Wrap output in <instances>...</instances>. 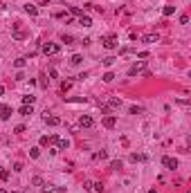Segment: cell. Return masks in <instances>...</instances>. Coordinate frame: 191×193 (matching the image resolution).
<instances>
[{
    "label": "cell",
    "mask_w": 191,
    "mask_h": 193,
    "mask_svg": "<svg viewBox=\"0 0 191 193\" xmlns=\"http://www.w3.org/2000/svg\"><path fill=\"white\" fill-rule=\"evenodd\" d=\"M40 52H43L45 56H54V54L61 52V45L59 43H43V45H40Z\"/></svg>",
    "instance_id": "1"
},
{
    "label": "cell",
    "mask_w": 191,
    "mask_h": 193,
    "mask_svg": "<svg viewBox=\"0 0 191 193\" xmlns=\"http://www.w3.org/2000/svg\"><path fill=\"white\" fill-rule=\"evenodd\" d=\"M101 43H104L106 50H115V47L119 45V38H117L115 34H108V36H104V38H101Z\"/></svg>",
    "instance_id": "2"
},
{
    "label": "cell",
    "mask_w": 191,
    "mask_h": 193,
    "mask_svg": "<svg viewBox=\"0 0 191 193\" xmlns=\"http://www.w3.org/2000/svg\"><path fill=\"white\" fill-rule=\"evenodd\" d=\"M162 166L169 168V171H176V168H178V159H176V157H169V155H166V157H162Z\"/></svg>",
    "instance_id": "3"
},
{
    "label": "cell",
    "mask_w": 191,
    "mask_h": 193,
    "mask_svg": "<svg viewBox=\"0 0 191 193\" xmlns=\"http://www.w3.org/2000/svg\"><path fill=\"white\" fill-rule=\"evenodd\" d=\"M79 126H81V128H92V126H95V119H92L90 115H81Z\"/></svg>",
    "instance_id": "4"
},
{
    "label": "cell",
    "mask_w": 191,
    "mask_h": 193,
    "mask_svg": "<svg viewBox=\"0 0 191 193\" xmlns=\"http://www.w3.org/2000/svg\"><path fill=\"white\" fill-rule=\"evenodd\" d=\"M144 67H146V61H140V63H135V65L128 70V74L135 76V74H140V72H144Z\"/></svg>",
    "instance_id": "5"
},
{
    "label": "cell",
    "mask_w": 191,
    "mask_h": 193,
    "mask_svg": "<svg viewBox=\"0 0 191 193\" xmlns=\"http://www.w3.org/2000/svg\"><path fill=\"white\" fill-rule=\"evenodd\" d=\"M45 124H47V126H59L61 117H59V115H45Z\"/></svg>",
    "instance_id": "6"
},
{
    "label": "cell",
    "mask_w": 191,
    "mask_h": 193,
    "mask_svg": "<svg viewBox=\"0 0 191 193\" xmlns=\"http://www.w3.org/2000/svg\"><path fill=\"white\" fill-rule=\"evenodd\" d=\"M9 117H11V106H0V119L7 121Z\"/></svg>",
    "instance_id": "7"
},
{
    "label": "cell",
    "mask_w": 191,
    "mask_h": 193,
    "mask_svg": "<svg viewBox=\"0 0 191 193\" xmlns=\"http://www.w3.org/2000/svg\"><path fill=\"white\" fill-rule=\"evenodd\" d=\"M101 124H104V126H106V128H115V124H117V119H115V117H112V115H106V117H104V121H101Z\"/></svg>",
    "instance_id": "8"
},
{
    "label": "cell",
    "mask_w": 191,
    "mask_h": 193,
    "mask_svg": "<svg viewBox=\"0 0 191 193\" xmlns=\"http://www.w3.org/2000/svg\"><path fill=\"white\" fill-rule=\"evenodd\" d=\"M56 146H59V151H68V148H70V139H61V137H56Z\"/></svg>",
    "instance_id": "9"
},
{
    "label": "cell",
    "mask_w": 191,
    "mask_h": 193,
    "mask_svg": "<svg viewBox=\"0 0 191 193\" xmlns=\"http://www.w3.org/2000/svg\"><path fill=\"white\" fill-rule=\"evenodd\" d=\"M79 25H81V27H92V20L88 18L86 14H81V16H79Z\"/></svg>",
    "instance_id": "10"
},
{
    "label": "cell",
    "mask_w": 191,
    "mask_h": 193,
    "mask_svg": "<svg viewBox=\"0 0 191 193\" xmlns=\"http://www.w3.org/2000/svg\"><path fill=\"white\" fill-rule=\"evenodd\" d=\"M106 108H121V99H117V96H110L108 99V106Z\"/></svg>",
    "instance_id": "11"
},
{
    "label": "cell",
    "mask_w": 191,
    "mask_h": 193,
    "mask_svg": "<svg viewBox=\"0 0 191 193\" xmlns=\"http://www.w3.org/2000/svg\"><path fill=\"white\" fill-rule=\"evenodd\" d=\"M142 41H144V43H148V45H151V43H157V41H160V36H157V34H146L144 38H142Z\"/></svg>",
    "instance_id": "12"
},
{
    "label": "cell",
    "mask_w": 191,
    "mask_h": 193,
    "mask_svg": "<svg viewBox=\"0 0 191 193\" xmlns=\"http://www.w3.org/2000/svg\"><path fill=\"white\" fill-rule=\"evenodd\" d=\"M50 142H56V135H52V137H47V135H43V137L38 139V144H40V146H47Z\"/></svg>",
    "instance_id": "13"
},
{
    "label": "cell",
    "mask_w": 191,
    "mask_h": 193,
    "mask_svg": "<svg viewBox=\"0 0 191 193\" xmlns=\"http://www.w3.org/2000/svg\"><path fill=\"white\" fill-rule=\"evenodd\" d=\"M20 115H23V117H29V115H34V106H23V108H20Z\"/></svg>",
    "instance_id": "14"
},
{
    "label": "cell",
    "mask_w": 191,
    "mask_h": 193,
    "mask_svg": "<svg viewBox=\"0 0 191 193\" xmlns=\"http://www.w3.org/2000/svg\"><path fill=\"white\" fill-rule=\"evenodd\" d=\"M146 155H142V153H131V162H144Z\"/></svg>",
    "instance_id": "15"
},
{
    "label": "cell",
    "mask_w": 191,
    "mask_h": 193,
    "mask_svg": "<svg viewBox=\"0 0 191 193\" xmlns=\"http://www.w3.org/2000/svg\"><path fill=\"white\" fill-rule=\"evenodd\" d=\"M34 101H36V96H32V94L23 96V106H34Z\"/></svg>",
    "instance_id": "16"
},
{
    "label": "cell",
    "mask_w": 191,
    "mask_h": 193,
    "mask_svg": "<svg viewBox=\"0 0 191 193\" xmlns=\"http://www.w3.org/2000/svg\"><path fill=\"white\" fill-rule=\"evenodd\" d=\"M25 11L29 16H36V14H38V7H36V5H25Z\"/></svg>",
    "instance_id": "17"
},
{
    "label": "cell",
    "mask_w": 191,
    "mask_h": 193,
    "mask_svg": "<svg viewBox=\"0 0 191 193\" xmlns=\"http://www.w3.org/2000/svg\"><path fill=\"white\" fill-rule=\"evenodd\" d=\"M25 63H27V58H25V56H18V58L14 61V65H16V67L20 70V67H25Z\"/></svg>",
    "instance_id": "18"
},
{
    "label": "cell",
    "mask_w": 191,
    "mask_h": 193,
    "mask_svg": "<svg viewBox=\"0 0 191 193\" xmlns=\"http://www.w3.org/2000/svg\"><path fill=\"white\" fill-rule=\"evenodd\" d=\"M81 61H83V58H81V54H74V56L70 58V65H79Z\"/></svg>",
    "instance_id": "19"
},
{
    "label": "cell",
    "mask_w": 191,
    "mask_h": 193,
    "mask_svg": "<svg viewBox=\"0 0 191 193\" xmlns=\"http://www.w3.org/2000/svg\"><path fill=\"white\" fill-rule=\"evenodd\" d=\"M110 168H112V171H119V168H121V159H112V162H110Z\"/></svg>",
    "instance_id": "20"
},
{
    "label": "cell",
    "mask_w": 191,
    "mask_h": 193,
    "mask_svg": "<svg viewBox=\"0 0 191 193\" xmlns=\"http://www.w3.org/2000/svg\"><path fill=\"white\" fill-rule=\"evenodd\" d=\"M101 79H104L106 83H110V81H115V74H112V72H106V74L101 76Z\"/></svg>",
    "instance_id": "21"
},
{
    "label": "cell",
    "mask_w": 191,
    "mask_h": 193,
    "mask_svg": "<svg viewBox=\"0 0 191 193\" xmlns=\"http://www.w3.org/2000/svg\"><path fill=\"white\" fill-rule=\"evenodd\" d=\"M115 61H117L115 56H106V58H104V65H106V67H110V65H112Z\"/></svg>",
    "instance_id": "22"
},
{
    "label": "cell",
    "mask_w": 191,
    "mask_h": 193,
    "mask_svg": "<svg viewBox=\"0 0 191 193\" xmlns=\"http://www.w3.org/2000/svg\"><path fill=\"white\" fill-rule=\"evenodd\" d=\"M61 41L65 43V45H70V43H72V41H74V38H72V36H70V34H61Z\"/></svg>",
    "instance_id": "23"
},
{
    "label": "cell",
    "mask_w": 191,
    "mask_h": 193,
    "mask_svg": "<svg viewBox=\"0 0 191 193\" xmlns=\"http://www.w3.org/2000/svg\"><path fill=\"white\" fill-rule=\"evenodd\" d=\"M173 11H176V7H171V5H166L164 9H162V14H164V16H171Z\"/></svg>",
    "instance_id": "24"
},
{
    "label": "cell",
    "mask_w": 191,
    "mask_h": 193,
    "mask_svg": "<svg viewBox=\"0 0 191 193\" xmlns=\"http://www.w3.org/2000/svg\"><path fill=\"white\" fill-rule=\"evenodd\" d=\"M38 155H40V148H29V157L32 159H36Z\"/></svg>",
    "instance_id": "25"
},
{
    "label": "cell",
    "mask_w": 191,
    "mask_h": 193,
    "mask_svg": "<svg viewBox=\"0 0 191 193\" xmlns=\"http://www.w3.org/2000/svg\"><path fill=\"white\" fill-rule=\"evenodd\" d=\"M70 14H72V16H76V18H79V16L83 14V9H79V7H70Z\"/></svg>",
    "instance_id": "26"
},
{
    "label": "cell",
    "mask_w": 191,
    "mask_h": 193,
    "mask_svg": "<svg viewBox=\"0 0 191 193\" xmlns=\"http://www.w3.org/2000/svg\"><path fill=\"white\" fill-rule=\"evenodd\" d=\"M70 88H72V81H63L61 83V92H68Z\"/></svg>",
    "instance_id": "27"
},
{
    "label": "cell",
    "mask_w": 191,
    "mask_h": 193,
    "mask_svg": "<svg viewBox=\"0 0 191 193\" xmlns=\"http://www.w3.org/2000/svg\"><path fill=\"white\" fill-rule=\"evenodd\" d=\"M14 38H16V41H23V38H25V31L16 29V31H14Z\"/></svg>",
    "instance_id": "28"
},
{
    "label": "cell",
    "mask_w": 191,
    "mask_h": 193,
    "mask_svg": "<svg viewBox=\"0 0 191 193\" xmlns=\"http://www.w3.org/2000/svg\"><path fill=\"white\" fill-rule=\"evenodd\" d=\"M106 155H108L106 151H99V153H95V159H106Z\"/></svg>",
    "instance_id": "29"
},
{
    "label": "cell",
    "mask_w": 191,
    "mask_h": 193,
    "mask_svg": "<svg viewBox=\"0 0 191 193\" xmlns=\"http://www.w3.org/2000/svg\"><path fill=\"white\" fill-rule=\"evenodd\" d=\"M32 184H34V186H43V180H40V178H38V175H36V178H34V180H32Z\"/></svg>",
    "instance_id": "30"
},
{
    "label": "cell",
    "mask_w": 191,
    "mask_h": 193,
    "mask_svg": "<svg viewBox=\"0 0 191 193\" xmlns=\"http://www.w3.org/2000/svg\"><path fill=\"white\" fill-rule=\"evenodd\" d=\"M14 132H18V135H23V132H25V126H23V124H20V126H16V128H14Z\"/></svg>",
    "instance_id": "31"
},
{
    "label": "cell",
    "mask_w": 191,
    "mask_h": 193,
    "mask_svg": "<svg viewBox=\"0 0 191 193\" xmlns=\"http://www.w3.org/2000/svg\"><path fill=\"white\" fill-rule=\"evenodd\" d=\"M140 112H142L140 106H133V108H131V115H140Z\"/></svg>",
    "instance_id": "32"
},
{
    "label": "cell",
    "mask_w": 191,
    "mask_h": 193,
    "mask_svg": "<svg viewBox=\"0 0 191 193\" xmlns=\"http://www.w3.org/2000/svg\"><path fill=\"white\" fill-rule=\"evenodd\" d=\"M43 191H45V193H52L54 189H52V184H43Z\"/></svg>",
    "instance_id": "33"
},
{
    "label": "cell",
    "mask_w": 191,
    "mask_h": 193,
    "mask_svg": "<svg viewBox=\"0 0 191 193\" xmlns=\"http://www.w3.org/2000/svg\"><path fill=\"white\" fill-rule=\"evenodd\" d=\"M92 186H95V189H97V191H99V193H101V191H104V184H101V182H97V184H92Z\"/></svg>",
    "instance_id": "34"
},
{
    "label": "cell",
    "mask_w": 191,
    "mask_h": 193,
    "mask_svg": "<svg viewBox=\"0 0 191 193\" xmlns=\"http://www.w3.org/2000/svg\"><path fill=\"white\" fill-rule=\"evenodd\" d=\"M14 171H16V173H18V171H23V164H20V162H16V164H14Z\"/></svg>",
    "instance_id": "35"
},
{
    "label": "cell",
    "mask_w": 191,
    "mask_h": 193,
    "mask_svg": "<svg viewBox=\"0 0 191 193\" xmlns=\"http://www.w3.org/2000/svg\"><path fill=\"white\" fill-rule=\"evenodd\" d=\"M2 94H5V88H2V86H0V96H2Z\"/></svg>",
    "instance_id": "36"
},
{
    "label": "cell",
    "mask_w": 191,
    "mask_h": 193,
    "mask_svg": "<svg viewBox=\"0 0 191 193\" xmlns=\"http://www.w3.org/2000/svg\"><path fill=\"white\" fill-rule=\"evenodd\" d=\"M0 193H9V191H5V189H0Z\"/></svg>",
    "instance_id": "37"
}]
</instances>
